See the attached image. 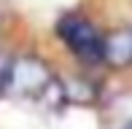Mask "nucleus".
I'll list each match as a JSON object with an SVG mask.
<instances>
[{
	"label": "nucleus",
	"mask_w": 132,
	"mask_h": 129,
	"mask_svg": "<svg viewBox=\"0 0 132 129\" xmlns=\"http://www.w3.org/2000/svg\"><path fill=\"white\" fill-rule=\"evenodd\" d=\"M54 84L51 73L40 59H32V57H24V59L14 62V70H11V86L16 94L22 97H38L46 94L49 86Z\"/></svg>",
	"instance_id": "nucleus-2"
},
{
	"label": "nucleus",
	"mask_w": 132,
	"mask_h": 129,
	"mask_svg": "<svg viewBox=\"0 0 132 129\" xmlns=\"http://www.w3.org/2000/svg\"><path fill=\"white\" fill-rule=\"evenodd\" d=\"M124 129H132V121H129V124H127V126H124Z\"/></svg>",
	"instance_id": "nucleus-5"
},
{
	"label": "nucleus",
	"mask_w": 132,
	"mask_h": 129,
	"mask_svg": "<svg viewBox=\"0 0 132 129\" xmlns=\"http://www.w3.org/2000/svg\"><path fill=\"white\" fill-rule=\"evenodd\" d=\"M105 59L113 64L132 62V35L129 32H116L105 40Z\"/></svg>",
	"instance_id": "nucleus-3"
},
{
	"label": "nucleus",
	"mask_w": 132,
	"mask_h": 129,
	"mask_svg": "<svg viewBox=\"0 0 132 129\" xmlns=\"http://www.w3.org/2000/svg\"><path fill=\"white\" fill-rule=\"evenodd\" d=\"M57 35L81 62H89V64L105 62V38L89 19H84L78 14H65L57 22Z\"/></svg>",
	"instance_id": "nucleus-1"
},
{
	"label": "nucleus",
	"mask_w": 132,
	"mask_h": 129,
	"mask_svg": "<svg viewBox=\"0 0 132 129\" xmlns=\"http://www.w3.org/2000/svg\"><path fill=\"white\" fill-rule=\"evenodd\" d=\"M11 70H14V59L0 54V91H5L11 86Z\"/></svg>",
	"instance_id": "nucleus-4"
}]
</instances>
